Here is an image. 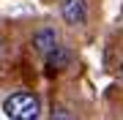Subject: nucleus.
Returning a JSON list of instances; mask_svg holds the SVG:
<instances>
[{
    "instance_id": "nucleus-2",
    "label": "nucleus",
    "mask_w": 123,
    "mask_h": 120,
    "mask_svg": "<svg viewBox=\"0 0 123 120\" xmlns=\"http://www.w3.org/2000/svg\"><path fill=\"white\" fill-rule=\"evenodd\" d=\"M60 17L68 25H82L88 19V3L85 0H60Z\"/></svg>"
},
{
    "instance_id": "nucleus-3",
    "label": "nucleus",
    "mask_w": 123,
    "mask_h": 120,
    "mask_svg": "<svg viewBox=\"0 0 123 120\" xmlns=\"http://www.w3.org/2000/svg\"><path fill=\"white\" fill-rule=\"evenodd\" d=\"M57 46H60V38H57V30H55V27H41V30L33 36V49L41 52L44 57L52 52V49H57Z\"/></svg>"
},
{
    "instance_id": "nucleus-4",
    "label": "nucleus",
    "mask_w": 123,
    "mask_h": 120,
    "mask_svg": "<svg viewBox=\"0 0 123 120\" xmlns=\"http://www.w3.org/2000/svg\"><path fill=\"white\" fill-rule=\"evenodd\" d=\"M68 60H71V55H68L63 46H57V49H52V52L47 55V66H49V68H66Z\"/></svg>"
},
{
    "instance_id": "nucleus-6",
    "label": "nucleus",
    "mask_w": 123,
    "mask_h": 120,
    "mask_svg": "<svg viewBox=\"0 0 123 120\" xmlns=\"http://www.w3.org/2000/svg\"><path fill=\"white\" fill-rule=\"evenodd\" d=\"M120 74H123V68H120Z\"/></svg>"
},
{
    "instance_id": "nucleus-5",
    "label": "nucleus",
    "mask_w": 123,
    "mask_h": 120,
    "mask_svg": "<svg viewBox=\"0 0 123 120\" xmlns=\"http://www.w3.org/2000/svg\"><path fill=\"white\" fill-rule=\"evenodd\" d=\"M52 120H71V115H68L66 109H55L52 112Z\"/></svg>"
},
{
    "instance_id": "nucleus-1",
    "label": "nucleus",
    "mask_w": 123,
    "mask_h": 120,
    "mask_svg": "<svg viewBox=\"0 0 123 120\" xmlns=\"http://www.w3.org/2000/svg\"><path fill=\"white\" fill-rule=\"evenodd\" d=\"M3 109H6V115L11 120H38L41 101H38V96H33V93H14V96L6 98Z\"/></svg>"
}]
</instances>
